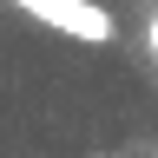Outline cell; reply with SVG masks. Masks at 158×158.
Instances as JSON below:
<instances>
[{"instance_id":"6da1fadb","label":"cell","mask_w":158,"mask_h":158,"mask_svg":"<svg viewBox=\"0 0 158 158\" xmlns=\"http://www.w3.org/2000/svg\"><path fill=\"white\" fill-rule=\"evenodd\" d=\"M7 7L40 20V27H53V33H66L73 46H112V33H118V20L99 0H7Z\"/></svg>"},{"instance_id":"7a4b0ae2","label":"cell","mask_w":158,"mask_h":158,"mask_svg":"<svg viewBox=\"0 0 158 158\" xmlns=\"http://www.w3.org/2000/svg\"><path fill=\"white\" fill-rule=\"evenodd\" d=\"M152 53H158V20H152Z\"/></svg>"}]
</instances>
